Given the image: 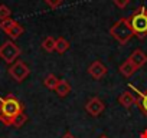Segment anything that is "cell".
<instances>
[{"mask_svg":"<svg viewBox=\"0 0 147 138\" xmlns=\"http://www.w3.org/2000/svg\"><path fill=\"white\" fill-rule=\"evenodd\" d=\"M58 84H59V78L55 76L53 74L46 75L45 79H43V85H45V88H48V89H51V91H55L56 86H58Z\"/></svg>","mask_w":147,"mask_h":138,"instance_id":"obj_14","label":"cell"},{"mask_svg":"<svg viewBox=\"0 0 147 138\" xmlns=\"http://www.w3.org/2000/svg\"><path fill=\"white\" fill-rule=\"evenodd\" d=\"M130 89H133L137 95H138V98H137V107L140 108V111L147 117V89L146 91H140V89H137L134 85H130Z\"/></svg>","mask_w":147,"mask_h":138,"instance_id":"obj_9","label":"cell"},{"mask_svg":"<svg viewBox=\"0 0 147 138\" xmlns=\"http://www.w3.org/2000/svg\"><path fill=\"white\" fill-rule=\"evenodd\" d=\"M26 122H28V115H26L25 112H20L19 115H16V117L13 118V121H12L10 127H15V128H20V127H23V125H25Z\"/></svg>","mask_w":147,"mask_h":138,"instance_id":"obj_17","label":"cell"},{"mask_svg":"<svg viewBox=\"0 0 147 138\" xmlns=\"http://www.w3.org/2000/svg\"><path fill=\"white\" fill-rule=\"evenodd\" d=\"M98 138H108L107 135H101V137H98Z\"/></svg>","mask_w":147,"mask_h":138,"instance_id":"obj_24","label":"cell"},{"mask_svg":"<svg viewBox=\"0 0 147 138\" xmlns=\"http://www.w3.org/2000/svg\"><path fill=\"white\" fill-rule=\"evenodd\" d=\"M118 69H120V74H121L124 78H130V76H133V75H134V72L137 71V68H136V66L128 60V59H127V60H124V62L120 65V68H118Z\"/></svg>","mask_w":147,"mask_h":138,"instance_id":"obj_11","label":"cell"},{"mask_svg":"<svg viewBox=\"0 0 147 138\" xmlns=\"http://www.w3.org/2000/svg\"><path fill=\"white\" fill-rule=\"evenodd\" d=\"M23 32H25V29H23V26L20 25V23H15V26H12L7 32H6V35L10 38V39H18V38H20L22 35H23Z\"/></svg>","mask_w":147,"mask_h":138,"instance_id":"obj_13","label":"cell"},{"mask_svg":"<svg viewBox=\"0 0 147 138\" xmlns=\"http://www.w3.org/2000/svg\"><path fill=\"white\" fill-rule=\"evenodd\" d=\"M128 60H130L137 69H140L141 66H144V65L147 63V55H146L141 49H136V50L128 56Z\"/></svg>","mask_w":147,"mask_h":138,"instance_id":"obj_8","label":"cell"},{"mask_svg":"<svg viewBox=\"0 0 147 138\" xmlns=\"http://www.w3.org/2000/svg\"><path fill=\"white\" fill-rule=\"evenodd\" d=\"M104 109H105V104H104L100 98H97V96L88 99L87 104H85V111H87L91 117H100V115L104 112Z\"/></svg>","mask_w":147,"mask_h":138,"instance_id":"obj_6","label":"cell"},{"mask_svg":"<svg viewBox=\"0 0 147 138\" xmlns=\"http://www.w3.org/2000/svg\"><path fill=\"white\" fill-rule=\"evenodd\" d=\"M10 15H12V12L6 5H0V20L10 19Z\"/></svg>","mask_w":147,"mask_h":138,"instance_id":"obj_19","label":"cell"},{"mask_svg":"<svg viewBox=\"0 0 147 138\" xmlns=\"http://www.w3.org/2000/svg\"><path fill=\"white\" fill-rule=\"evenodd\" d=\"M15 23H16V20H13V19H6V20H0V29H2L5 33L12 27V26H15Z\"/></svg>","mask_w":147,"mask_h":138,"instance_id":"obj_18","label":"cell"},{"mask_svg":"<svg viewBox=\"0 0 147 138\" xmlns=\"http://www.w3.org/2000/svg\"><path fill=\"white\" fill-rule=\"evenodd\" d=\"M110 35L121 45H125L133 36H134V32L130 26V22H128V17H121L118 19L111 27H110Z\"/></svg>","mask_w":147,"mask_h":138,"instance_id":"obj_3","label":"cell"},{"mask_svg":"<svg viewBox=\"0 0 147 138\" xmlns=\"http://www.w3.org/2000/svg\"><path fill=\"white\" fill-rule=\"evenodd\" d=\"M45 3H46L51 9H56V7H59V6L63 3V0H45Z\"/></svg>","mask_w":147,"mask_h":138,"instance_id":"obj_20","label":"cell"},{"mask_svg":"<svg viewBox=\"0 0 147 138\" xmlns=\"http://www.w3.org/2000/svg\"><path fill=\"white\" fill-rule=\"evenodd\" d=\"M107 72H108V69H107V66L102 63V62H100V60H95V62H92L91 65H90V68H88V74L94 78V79H101V78H104L105 75H107Z\"/></svg>","mask_w":147,"mask_h":138,"instance_id":"obj_7","label":"cell"},{"mask_svg":"<svg viewBox=\"0 0 147 138\" xmlns=\"http://www.w3.org/2000/svg\"><path fill=\"white\" fill-rule=\"evenodd\" d=\"M61 138H77V137H75V135H72L71 132H66V134H63Z\"/></svg>","mask_w":147,"mask_h":138,"instance_id":"obj_22","label":"cell"},{"mask_svg":"<svg viewBox=\"0 0 147 138\" xmlns=\"http://www.w3.org/2000/svg\"><path fill=\"white\" fill-rule=\"evenodd\" d=\"M128 22L134 32V36H137L138 39H144L147 36V9L144 6H140L128 17Z\"/></svg>","mask_w":147,"mask_h":138,"instance_id":"obj_2","label":"cell"},{"mask_svg":"<svg viewBox=\"0 0 147 138\" xmlns=\"http://www.w3.org/2000/svg\"><path fill=\"white\" fill-rule=\"evenodd\" d=\"M29 74H30V69H29V66L23 60H16L9 68V75L16 82H23L29 76Z\"/></svg>","mask_w":147,"mask_h":138,"instance_id":"obj_5","label":"cell"},{"mask_svg":"<svg viewBox=\"0 0 147 138\" xmlns=\"http://www.w3.org/2000/svg\"><path fill=\"white\" fill-rule=\"evenodd\" d=\"M23 112V104L13 95H7L5 98H0V121L5 125L12 124L13 118Z\"/></svg>","mask_w":147,"mask_h":138,"instance_id":"obj_1","label":"cell"},{"mask_svg":"<svg viewBox=\"0 0 147 138\" xmlns=\"http://www.w3.org/2000/svg\"><path fill=\"white\" fill-rule=\"evenodd\" d=\"M140 138H147V128H146V129L140 134Z\"/></svg>","mask_w":147,"mask_h":138,"instance_id":"obj_23","label":"cell"},{"mask_svg":"<svg viewBox=\"0 0 147 138\" xmlns=\"http://www.w3.org/2000/svg\"><path fill=\"white\" fill-rule=\"evenodd\" d=\"M22 50L20 48L13 42V40H6L2 46H0V58H2L6 63H15L18 58L20 56Z\"/></svg>","mask_w":147,"mask_h":138,"instance_id":"obj_4","label":"cell"},{"mask_svg":"<svg viewBox=\"0 0 147 138\" xmlns=\"http://www.w3.org/2000/svg\"><path fill=\"white\" fill-rule=\"evenodd\" d=\"M69 42L65 39V38H58L56 39V45H55V50L58 53H65L68 49H69Z\"/></svg>","mask_w":147,"mask_h":138,"instance_id":"obj_16","label":"cell"},{"mask_svg":"<svg viewBox=\"0 0 147 138\" xmlns=\"http://www.w3.org/2000/svg\"><path fill=\"white\" fill-rule=\"evenodd\" d=\"M118 104H120L123 108L128 109V108H131L133 105L137 104V98H136L130 91H124V92L118 96Z\"/></svg>","mask_w":147,"mask_h":138,"instance_id":"obj_10","label":"cell"},{"mask_svg":"<svg viewBox=\"0 0 147 138\" xmlns=\"http://www.w3.org/2000/svg\"><path fill=\"white\" fill-rule=\"evenodd\" d=\"M55 92H56V94H58V96H61V98L68 96V95H69V92H71V85H69V82H68V81H65V79H59V84H58V86H56Z\"/></svg>","mask_w":147,"mask_h":138,"instance_id":"obj_12","label":"cell"},{"mask_svg":"<svg viewBox=\"0 0 147 138\" xmlns=\"http://www.w3.org/2000/svg\"><path fill=\"white\" fill-rule=\"evenodd\" d=\"M114 5L120 9H124L130 5V0H114Z\"/></svg>","mask_w":147,"mask_h":138,"instance_id":"obj_21","label":"cell"},{"mask_svg":"<svg viewBox=\"0 0 147 138\" xmlns=\"http://www.w3.org/2000/svg\"><path fill=\"white\" fill-rule=\"evenodd\" d=\"M55 45H56V39L52 38V36H46L43 40H42V49L48 53H52L55 52Z\"/></svg>","mask_w":147,"mask_h":138,"instance_id":"obj_15","label":"cell"}]
</instances>
